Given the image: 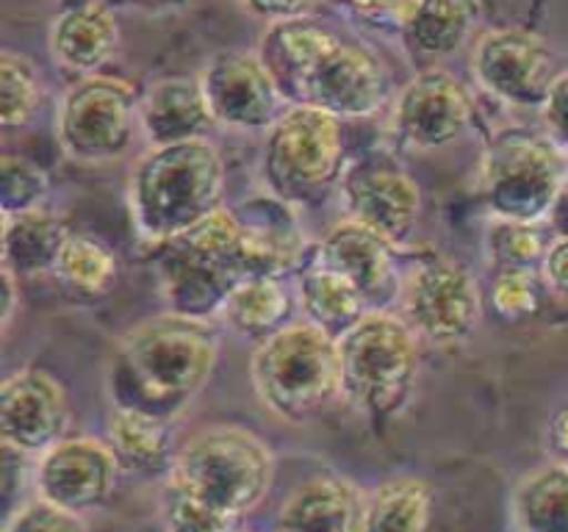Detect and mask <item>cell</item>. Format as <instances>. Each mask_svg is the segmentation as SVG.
<instances>
[{
  "mask_svg": "<svg viewBox=\"0 0 568 532\" xmlns=\"http://www.w3.org/2000/svg\"><path fill=\"white\" fill-rule=\"evenodd\" d=\"M211 125L216 122L205 103L200 78H161L139 100V127L153 147L200 139Z\"/></svg>",
  "mask_w": 568,
  "mask_h": 532,
  "instance_id": "cell-21",
  "label": "cell"
},
{
  "mask_svg": "<svg viewBox=\"0 0 568 532\" xmlns=\"http://www.w3.org/2000/svg\"><path fill=\"white\" fill-rule=\"evenodd\" d=\"M566 177L568 153L547 133L505 131L483 155V203L499 219L549 222Z\"/></svg>",
  "mask_w": 568,
  "mask_h": 532,
  "instance_id": "cell-8",
  "label": "cell"
},
{
  "mask_svg": "<svg viewBox=\"0 0 568 532\" xmlns=\"http://www.w3.org/2000/svg\"><path fill=\"white\" fill-rule=\"evenodd\" d=\"M70 430L67 391L42 369H17L0 386V438L9 452L42 454Z\"/></svg>",
  "mask_w": 568,
  "mask_h": 532,
  "instance_id": "cell-16",
  "label": "cell"
},
{
  "mask_svg": "<svg viewBox=\"0 0 568 532\" xmlns=\"http://www.w3.org/2000/svg\"><path fill=\"white\" fill-rule=\"evenodd\" d=\"M197 78L211 116L227 131H270L272 122L286 111V98L261 53L222 50L205 61Z\"/></svg>",
  "mask_w": 568,
  "mask_h": 532,
  "instance_id": "cell-14",
  "label": "cell"
},
{
  "mask_svg": "<svg viewBox=\"0 0 568 532\" xmlns=\"http://www.w3.org/2000/svg\"><path fill=\"white\" fill-rule=\"evenodd\" d=\"M142 6H178V3H186V0H136Z\"/></svg>",
  "mask_w": 568,
  "mask_h": 532,
  "instance_id": "cell-43",
  "label": "cell"
},
{
  "mask_svg": "<svg viewBox=\"0 0 568 532\" xmlns=\"http://www.w3.org/2000/svg\"><path fill=\"white\" fill-rule=\"evenodd\" d=\"M297 294L300 308L305 310L308 321L331 332L333 338H342L349 327H355L369 314V305L355 283H349L342 272L331 269L322 260H314L300 275Z\"/></svg>",
  "mask_w": 568,
  "mask_h": 532,
  "instance_id": "cell-26",
  "label": "cell"
},
{
  "mask_svg": "<svg viewBox=\"0 0 568 532\" xmlns=\"http://www.w3.org/2000/svg\"><path fill=\"white\" fill-rule=\"evenodd\" d=\"M225 161L211 139L155 144L131 172V216L148 244L170 242L222 208Z\"/></svg>",
  "mask_w": 568,
  "mask_h": 532,
  "instance_id": "cell-3",
  "label": "cell"
},
{
  "mask_svg": "<svg viewBox=\"0 0 568 532\" xmlns=\"http://www.w3.org/2000/svg\"><path fill=\"white\" fill-rule=\"evenodd\" d=\"M477 86L516 109H541L558 78L555 53L527 28H491L471 48Z\"/></svg>",
  "mask_w": 568,
  "mask_h": 532,
  "instance_id": "cell-12",
  "label": "cell"
},
{
  "mask_svg": "<svg viewBox=\"0 0 568 532\" xmlns=\"http://www.w3.org/2000/svg\"><path fill=\"white\" fill-rule=\"evenodd\" d=\"M239 532H244V530H239Z\"/></svg>",
  "mask_w": 568,
  "mask_h": 532,
  "instance_id": "cell-44",
  "label": "cell"
},
{
  "mask_svg": "<svg viewBox=\"0 0 568 532\" xmlns=\"http://www.w3.org/2000/svg\"><path fill=\"white\" fill-rule=\"evenodd\" d=\"M264 181L281 203H314L344 172L342 116L292 103L266 131Z\"/></svg>",
  "mask_w": 568,
  "mask_h": 532,
  "instance_id": "cell-7",
  "label": "cell"
},
{
  "mask_svg": "<svg viewBox=\"0 0 568 532\" xmlns=\"http://www.w3.org/2000/svg\"><path fill=\"white\" fill-rule=\"evenodd\" d=\"M510 521L516 532H568V460H547L519 477Z\"/></svg>",
  "mask_w": 568,
  "mask_h": 532,
  "instance_id": "cell-24",
  "label": "cell"
},
{
  "mask_svg": "<svg viewBox=\"0 0 568 532\" xmlns=\"http://www.w3.org/2000/svg\"><path fill=\"white\" fill-rule=\"evenodd\" d=\"M0 275H3V310H0V327L9 330L11 321H14L17 308H20V275L6 264H0Z\"/></svg>",
  "mask_w": 568,
  "mask_h": 532,
  "instance_id": "cell-39",
  "label": "cell"
},
{
  "mask_svg": "<svg viewBox=\"0 0 568 532\" xmlns=\"http://www.w3.org/2000/svg\"><path fill=\"white\" fill-rule=\"evenodd\" d=\"M547 441L558 458L568 460V397L552 410V416H549Z\"/></svg>",
  "mask_w": 568,
  "mask_h": 532,
  "instance_id": "cell-40",
  "label": "cell"
},
{
  "mask_svg": "<svg viewBox=\"0 0 568 532\" xmlns=\"http://www.w3.org/2000/svg\"><path fill=\"white\" fill-rule=\"evenodd\" d=\"M250 11L255 17L266 22H281L292 20V17H303L305 9L311 6V0H244Z\"/></svg>",
  "mask_w": 568,
  "mask_h": 532,
  "instance_id": "cell-38",
  "label": "cell"
},
{
  "mask_svg": "<svg viewBox=\"0 0 568 532\" xmlns=\"http://www.w3.org/2000/svg\"><path fill=\"white\" fill-rule=\"evenodd\" d=\"M120 42L114 11L100 0H81L67 6L50 22L48 44L53 59L78 75L98 72Z\"/></svg>",
  "mask_w": 568,
  "mask_h": 532,
  "instance_id": "cell-20",
  "label": "cell"
},
{
  "mask_svg": "<svg viewBox=\"0 0 568 532\" xmlns=\"http://www.w3.org/2000/svg\"><path fill=\"white\" fill-rule=\"evenodd\" d=\"M366 497L342 474H316L300 482L275 519V532H364Z\"/></svg>",
  "mask_w": 568,
  "mask_h": 532,
  "instance_id": "cell-19",
  "label": "cell"
},
{
  "mask_svg": "<svg viewBox=\"0 0 568 532\" xmlns=\"http://www.w3.org/2000/svg\"><path fill=\"white\" fill-rule=\"evenodd\" d=\"M133 122H139V100L131 83L92 72L64 92L55 133L70 158L100 164L131 147Z\"/></svg>",
  "mask_w": 568,
  "mask_h": 532,
  "instance_id": "cell-9",
  "label": "cell"
},
{
  "mask_svg": "<svg viewBox=\"0 0 568 532\" xmlns=\"http://www.w3.org/2000/svg\"><path fill=\"white\" fill-rule=\"evenodd\" d=\"M552 238L544 233V222H519L491 216L486 227V258L497 269H536Z\"/></svg>",
  "mask_w": 568,
  "mask_h": 532,
  "instance_id": "cell-30",
  "label": "cell"
},
{
  "mask_svg": "<svg viewBox=\"0 0 568 532\" xmlns=\"http://www.w3.org/2000/svg\"><path fill=\"white\" fill-rule=\"evenodd\" d=\"M270 443L239 424H211L178 449L164 482L209 513L242 530L244 519L261 508L275 482Z\"/></svg>",
  "mask_w": 568,
  "mask_h": 532,
  "instance_id": "cell-4",
  "label": "cell"
},
{
  "mask_svg": "<svg viewBox=\"0 0 568 532\" xmlns=\"http://www.w3.org/2000/svg\"><path fill=\"white\" fill-rule=\"evenodd\" d=\"M399 316L433 347L466 341L483 319L477 277L453 258L419 260L403 277Z\"/></svg>",
  "mask_w": 568,
  "mask_h": 532,
  "instance_id": "cell-10",
  "label": "cell"
},
{
  "mask_svg": "<svg viewBox=\"0 0 568 532\" xmlns=\"http://www.w3.org/2000/svg\"><path fill=\"white\" fill-rule=\"evenodd\" d=\"M53 272L64 286L78 288L83 294H105L116 277V258L98 238L70 233Z\"/></svg>",
  "mask_w": 568,
  "mask_h": 532,
  "instance_id": "cell-29",
  "label": "cell"
},
{
  "mask_svg": "<svg viewBox=\"0 0 568 532\" xmlns=\"http://www.w3.org/2000/svg\"><path fill=\"white\" fill-rule=\"evenodd\" d=\"M392 81L369 48L336 37L294 81L288 100L311 103L342 120H364L383 109Z\"/></svg>",
  "mask_w": 568,
  "mask_h": 532,
  "instance_id": "cell-11",
  "label": "cell"
},
{
  "mask_svg": "<svg viewBox=\"0 0 568 532\" xmlns=\"http://www.w3.org/2000/svg\"><path fill=\"white\" fill-rule=\"evenodd\" d=\"M349 6H353L358 14H366V17H394L399 11V6L405 3V0H347Z\"/></svg>",
  "mask_w": 568,
  "mask_h": 532,
  "instance_id": "cell-41",
  "label": "cell"
},
{
  "mask_svg": "<svg viewBox=\"0 0 568 532\" xmlns=\"http://www.w3.org/2000/svg\"><path fill=\"white\" fill-rule=\"evenodd\" d=\"M471 125V98L453 72L433 66L399 89L394 100V131L419 150H442L458 142Z\"/></svg>",
  "mask_w": 568,
  "mask_h": 532,
  "instance_id": "cell-17",
  "label": "cell"
},
{
  "mask_svg": "<svg viewBox=\"0 0 568 532\" xmlns=\"http://www.w3.org/2000/svg\"><path fill=\"white\" fill-rule=\"evenodd\" d=\"M42 98L39 70L26 53L0 50V125L14 131L31 122Z\"/></svg>",
  "mask_w": 568,
  "mask_h": 532,
  "instance_id": "cell-31",
  "label": "cell"
},
{
  "mask_svg": "<svg viewBox=\"0 0 568 532\" xmlns=\"http://www.w3.org/2000/svg\"><path fill=\"white\" fill-rule=\"evenodd\" d=\"M316 260L355 283L369 310H392V305H399L405 275L397 264V247L361 222L344 219L331 227L320 242Z\"/></svg>",
  "mask_w": 568,
  "mask_h": 532,
  "instance_id": "cell-18",
  "label": "cell"
},
{
  "mask_svg": "<svg viewBox=\"0 0 568 532\" xmlns=\"http://www.w3.org/2000/svg\"><path fill=\"white\" fill-rule=\"evenodd\" d=\"M220 360V338L209 319L175 310L150 316L122 336L111 364L109 391L116 408L175 421L209 386Z\"/></svg>",
  "mask_w": 568,
  "mask_h": 532,
  "instance_id": "cell-2",
  "label": "cell"
},
{
  "mask_svg": "<svg viewBox=\"0 0 568 532\" xmlns=\"http://www.w3.org/2000/svg\"><path fill=\"white\" fill-rule=\"evenodd\" d=\"M338 188L347 219L361 222L394 247L414 236L422 216V188L394 158L372 153L353 161L344 166Z\"/></svg>",
  "mask_w": 568,
  "mask_h": 532,
  "instance_id": "cell-13",
  "label": "cell"
},
{
  "mask_svg": "<svg viewBox=\"0 0 568 532\" xmlns=\"http://www.w3.org/2000/svg\"><path fill=\"white\" fill-rule=\"evenodd\" d=\"M394 20L410 48L425 55H453L477 22L475 0H405Z\"/></svg>",
  "mask_w": 568,
  "mask_h": 532,
  "instance_id": "cell-23",
  "label": "cell"
},
{
  "mask_svg": "<svg viewBox=\"0 0 568 532\" xmlns=\"http://www.w3.org/2000/svg\"><path fill=\"white\" fill-rule=\"evenodd\" d=\"M67 238V222L44 205L20 214H3V264L20 277L53 272Z\"/></svg>",
  "mask_w": 568,
  "mask_h": 532,
  "instance_id": "cell-25",
  "label": "cell"
},
{
  "mask_svg": "<svg viewBox=\"0 0 568 532\" xmlns=\"http://www.w3.org/2000/svg\"><path fill=\"white\" fill-rule=\"evenodd\" d=\"M109 443L120 460V469L139 477H166L181 449L170 419L116 405L109 419Z\"/></svg>",
  "mask_w": 568,
  "mask_h": 532,
  "instance_id": "cell-22",
  "label": "cell"
},
{
  "mask_svg": "<svg viewBox=\"0 0 568 532\" xmlns=\"http://www.w3.org/2000/svg\"><path fill=\"white\" fill-rule=\"evenodd\" d=\"M541 277L558 297L568 299V236H555L541 260Z\"/></svg>",
  "mask_w": 568,
  "mask_h": 532,
  "instance_id": "cell-37",
  "label": "cell"
},
{
  "mask_svg": "<svg viewBox=\"0 0 568 532\" xmlns=\"http://www.w3.org/2000/svg\"><path fill=\"white\" fill-rule=\"evenodd\" d=\"M120 471V460L109 441L94 436H67L37 458L33 488L37 497L87 515L109 502Z\"/></svg>",
  "mask_w": 568,
  "mask_h": 532,
  "instance_id": "cell-15",
  "label": "cell"
},
{
  "mask_svg": "<svg viewBox=\"0 0 568 532\" xmlns=\"http://www.w3.org/2000/svg\"><path fill=\"white\" fill-rule=\"evenodd\" d=\"M159 519L164 532H239V526L203 510L197 502L183 497L178 488H172L170 482L161 485Z\"/></svg>",
  "mask_w": 568,
  "mask_h": 532,
  "instance_id": "cell-33",
  "label": "cell"
},
{
  "mask_svg": "<svg viewBox=\"0 0 568 532\" xmlns=\"http://www.w3.org/2000/svg\"><path fill=\"white\" fill-rule=\"evenodd\" d=\"M3 532H89V526L81 513H72L48 499L33 497L11 510Z\"/></svg>",
  "mask_w": 568,
  "mask_h": 532,
  "instance_id": "cell-34",
  "label": "cell"
},
{
  "mask_svg": "<svg viewBox=\"0 0 568 532\" xmlns=\"http://www.w3.org/2000/svg\"><path fill=\"white\" fill-rule=\"evenodd\" d=\"M222 321L233 332L244 338H270L272 332L288 325V294L281 286V280L272 275H253L244 277L220 310Z\"/></svg>",
  "mask_w": 568,
  "mask_h": 532,
  "instance_id": "cell-28",
  "label": "cell"
},
{
  "mask_svg": "<svg viewBox=\"0 0 568 532\" xmlns=\"http://www.w3.org/2000/svg\"><path fill=\"white\" fill-rule=\"evenodd\" d=\"M547 136L568 153V70H560L541 105Z\"/></svg>",
  "mask_w": 568,
  "mask_h": 532,
  "instance_id": "cell-36",
  "label": "cell"
},
{
  "mask_svg": "<svg viewBox=\"0 0 568 532\" xmlns=\"http://www.w3.org/2000/svg\"><path fill=\"white\" fill-rule=\"evenodd\" d=\"M433 488L414 474L383 480L366 502L364 532H430Z\"/></svg>",
  "mask_w": 568,
  "mask_h": 532,
  "instance_id": "cell-27",
  "label": "cell"
},
{
  "mask_svg": "<svg viewBox=\"0 0 568 532\" xmlns=\"http://www.w3.org/2000/svg\"><path fill=\"white\" fill-rule=\"evenodd\" d=\"M297 247L288 225H255L222 205L186 233L155 247L161 294L175 314L209 319L220 314L227 294L244 277H281L292 269Z\"/></svg>",
  "mask_w": 568,
  "mask_h": 532,
  "instance_id": "cell-1",
  "label": "cell"
},
{
  "mask_svg": "<svg viewBox=\"0 0 568 532\" xmlns=\"http://www.w3.org/2000/svg\"><path fill=\"white\" fill-rule=\"evenodd\" d=\"M491 305L505 319H525L538 308L536 269H499L491 286Z\"/></svg>",
  "mask_w": 568,
  "mask_h": 532,
  "instance_id": "cell-35",
  "label": "cell"
},
{
  "mask_svg": "<svg viewBox=\"0 0 568 532\" xmlns=\"http://www.w3.org/2000/svg\"><path fill=\"white\" fill-rule=\"evenodd\" d=\"M342 397L369 419H388L408 402L419 375V336L394 310H369L338 338Z\"/></svg>",
  "mask_w": 568,
  "mask_h": 532,
  "instance_id": "cell-6",
  "label": "cell"
},
{
  "mask_svg": "<svg viewBox=\"0 0 568 532\" xmlns=\"http://www.w3.org/2000/svg\"><path fill=\"white\" fill-rule=\"evenodd\" d=\"M48 172L22 155L6 153L0 158V208L3 214H20L44 205Z\"/></svg>",
  "mask_w": 568,
  "mask_h": 532,
  "instance_id": "cell-32",
  "label": "cell"
},
{
  "mask_svg": "<svg viewBox=\"0 0 568 532\" xmlns=\"http://www.w3.org/2000/svg\"><path fill=\"white\" fill-rule=\"evenodd\" d=\"M549 227L555 231V236H568V177L564 183V188H560V197L558 203H555L552 214H549Z\"/></svg>",
  "mask_w": 568,
  "mask_h": 532,
  "instance_id": "cell-42",
  "label": "cell"
},
{
  "mask_svg": "<svg viewBox=\"0 0 568 532\" xmlns=\"http://www.w3.org/2000/svg\"><path fill=\"white\" fill-rule=\"evenodd\" d=\"M250 377L261 405L286 424H308L336 397H342L338 338L314 321L283 325L258 341Z\"/></svg>",
  "mask_w": 568,
  "mask_h": 532,
  "instance_id": "cell-5",
  "label": "cell"
}]
</instances>
